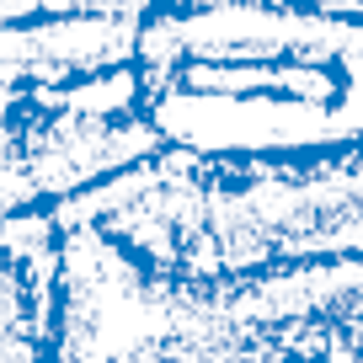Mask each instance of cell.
I'll return each instance as SVG.
<instances>
[{"mask_svg": "<svg viewBox=\"0 0 363 363\" xmlns=\"http://www.w3.org/2000/svg\"><path fill=\"white\" fill-rule=\"evenodd\" d=\"M160 128L134 118H91V113H59L48 123H27L0 150V214L22 208L43 193H75L86 182H102L113 171L160 150Z\"/></svg>", "mask_w": 363, "mask_h": 363, "instance_id": "6da1fadb", "label": "cell"}, {"mask_svg": "<svg viewBox=\"0 0 363 363\" xmlns=\"http://www.w3.org/2000/svg\"><path fill=\"white\" fill-rule=\"evenodd\" d=\"M139 22L123 11H69L48 27L0 22V80H69L80 69H113L134 59Z\"/></svg>", "mask_w": 363, "mask_h": 363, "instance_id": "7a4b0ae2", "label": "cell"}, {"mask_svg": "<svg viewBox=\"0 0 363 363\" xmlns=\"http://www.w3.org/2000/svg\"><path fill=\"white\" fill-rule=\"evenodd\" d=\"M33 107H43V113H91V118H118L128 113V107L139 102V69H91L86 86H38L33 96H27Z\"/></svg>", "mask_w": 363, "mask_h": 363, "instance_id": "3957f363", "label": "cell"}, {"mask_svg": "<svg viewBox=\"0 0 363 363\" xmlns=\"http://www.w3.org/2000/svg\"><path fill=\"white\" fill-rule=\"evenodd\" d=\"M315 320H326L337 337H347L363 352V257L320 262V305Z\"/></svg>", "mask_w": 363, "mask_h": 363, "instance_id": "277c9868", "label": "cell"}, {"mask_svg": "<svg viewBox=\"0 0 363 363\" xmlns=\"http://www.w3.org/2000/svg\"><path fill=\"white\" fill-rule=\"evenodd\" d=\"M0 363H38V337L27 331L22 272L0 257Z\"/></svg>", "mask_w": 363, "mask_h": 363, "instance_id": "5b68a950", "label": "cell"}, {"mask_svg": "<svg viewBox=\"0 0 363 363\" xmlns=\"http://www.w3.org/2000/svg\"><path fill=\"white\" fill-rule=\"evenodd\" d=\"M59 235L54 214H33V208H6V219H0V257L11 262V267H22L27 257H38V251H48Z\"/></svg>", "mask_w": 363, "mask_h": 363, "instance_id": "8992f818", "label": "cell"}]
</instances>
